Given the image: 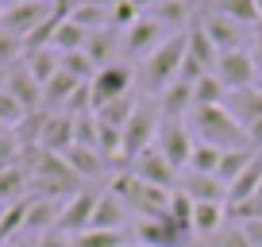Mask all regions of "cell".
Listing matches in <instances>:
<instances>
[{"mask_svg":"<svg viewBox=\"0 0 262 247\" xmlns=\"http://www.w3.org/2000/svg\"><path fill=\"white\" fill-rule=\"evenodd\" d=\"M185 123H189V132H193L196 143H208V147H216V151H243V147H251V143H247V132L239 128V120L224 105L193 108V112L185 116Z\"/></svg>","mask_w":262,"mask_h":247,"instance_id":"cell-1","label":"cell"},{"mask_svg":"<svg viewBox=\"0 0 262 247\" xmlns=\"http://www.w3.org/2000/svg\"><path fill=\"white\" fill-rule=\"evenodd\" d=\"M185 50H189L185 31H178V35H170V39H166L162 47L155 50V54L143 58V66H139V81H143V89H147V93H166V89H170V85L181 77Z\"/></svg>","mask_w":262,"mask_h":247,"instance_id":"cell-2","label":"cell"},{"mask_svg":"<svg viewBox=\"0 0 262 247\" xmlns=\"http://www.w3.org/2000/svg\"><path fill=\"white\" fill-rule=\"evenodd\" d=\"M116 197L127 205V213H135V220H158V216L170 213V190H155V186H147V181H139L131 170L116 174L112 178V190Z\"/></svg>","mask_w":262,"mask_h":247,"instance_id":"cell-3","label":"cell"},{"mask_svg":"<svg viewBox=\"0 0 262 247\" xmlns=\"http://www.w3.org/2000/svg\"><path fill=\"white\" fill-rule=\"evenodd\" d=\"M155 147L166 155V162L173 170H189V158H193V132H189L185 120H158V135H155Z\"/></svg>","mask_w":262,"mask_h":247,"instance_id":"cell-4","label":"cell"},{"mask_svg":"<svg viewBox=\"0 0 262 247\" xmlns=\"http://www.w3.org/2000/svg\"><path fill=\"white\" fill-rule=\"evenodd\" d=\"M158 108H135V116H131L127 123H123V151L120 158H127V162H135V158L143 155V151L155 147V135H158Z\"/></svg>","mask_w":262,"mask_h":247,"instance_id":"cell-5","label":"cell"},{"mask_svg":"<svg viewBox=\"0 0 262 247\" xmlns=\"http://www.w3.org/2000/svg\"><path fill=\"white\" fill-rule=\"evenodd\" d=\"M131 239H139V247H189L193 232L178 228L170 220V213H166L158 220H135L131 224Z\"/></svg>","mask_w":262,"mask_h":247,"instance_id":"cell-6","label":"cell"},{"mask_svg":"<svg viewBox=\"0 0 262 247\" xmlns=\"http://www.w3.org/2000/svg\"><path fill=\"white\" fill-rule=\"evenodd\" d=\"M216 77H220V85L228 93L251 89L254 77H258V70H254V62H251V50H228V54H220V62H216Z\"/></svg>","mask_w":262,"mask_h":247,"instance_id":"cell-7","label":"cell"},{"mask_svg":"<svg viewBox=\"0 0 262 247\" xmlns=\"http://www.w3.org/2000/svg\"><path fill=\"white\" fill-rule=\"evenodd\" d=\"M131 174L139 181H147V186H155V190H178V170H173L170 162H166V155L158 147H150V151H143L135 162H131Z\"/></svg>","mask_w":262,"mask_h":247,"instance_id":"cell-8","label":"cell"},{"mask_svg":"<svg viewBox=\"0 0 262 247\" xmlns=\"http://www.w3.org/2000/svg\"><path fill=\"white\" fill-rule=\"evenodd\" d=\"M97 201H100V193H93V190L74 193V197L62 205V216H58V228L54 232H62V236H81V232H89Z\"/></svg>","mask_w":262,"mask_h":247,"instance_id":"cell-9","label":"cell"},{"mask_svg":"<svg viewBox=\"0 0 262 247\" xmlns=\"http://www.w3.org/2000/svg\"><path fill=\"white\" fill-rule=\"evenodd\" d=\"M89 89H93V112H97V108H104V105H112V100H120V97L131 93V70L120 66V62L108 66V70H97Z\"/></svg>","mask_w":262,"mask_h":247,"instance_id":"cell-10","label":"cell"},{"mask_svg":"<svg viewBox=\"0 0 262 247\" xmlns=\"http://www.w3.org/2000/svg\"><path fill=\"white\" fill-rule=\"evenodd\" d=\"M42 19H50V4H39V0H24V4H16V8H8L4 16H0V27L24 43L27 35H31L35 27L42 24Z\"/></svg>","mask_w":262,"mask_h":247,"instance_id":"cell-11","label":"cell"},{"mask_svg":"<svg viewBox=\"0 0 262 247\" xmlns=\"http://www.w3.org/2000/svg\"><path fill=\"white\" fill-rule=\"evenodd\" d=\"M178 190L185 193L193 205H220V201H228V186H224L220 178H212V174H193L185 170L178 178Z\"/></svg>","mask_w":262,"mask_h":247,"instance_id":"cell-12","label":"cell"},{"mask_svg":"<svg viewBox=\"0 0 262 247\" xmlns=\"http://www.w3.org/2000/svg\"><path fill=\"white\" fill-rule=\"evenodd\" d=\"M162 43H166V27L158 24L155 16H143L135 27H127V31H123V50H127V54H135V58L155 54Z\"/></svg>","mask_w":262,"mask_h":247,"instance_id":"cell-13","label":"cell"},{"mask_svg":"<svg viewBox=\"0 0 262 247\" xmlns=\"http://www.w3.org/2000/svg\"><path fill=\"white\" fill-rule=\"evenodd\" d=\"M201 27H205V35L212 39V47L220 50V54H228V50H243V43H247V27L231 24V19L216 16V12H208V16L201 19Z\"/></svg>","mask_w":262,"mask_h":247,"instance_id":"cell-14","label":"cell"},{"mask_svg":"<svg viewBox=\"0 0 262 247\" xmlns=\"http://www.w3.org/2000/svg\"><path fill=\"white\" fill-rule=\"evenodd\" d=\"M39 147H42V151H54V155H66V151L74 147V116H66V112H50L47 120H42Z\"/></svg>","mask_w":262,"mask_h":247,"instance_id":"cell-15","label":"cell"},{"mask_svg":"<svg viewBox=\"0 0 262 247\" xmlns=\"http://www.w3.org/2000/svg\"><path fill=\"white\" fill-rule=\"evenodd\" d=\"M58 216H62V201L31 197L27 224H24V239H39V236H47V232H54L58 228Z\"/></svg>","mask_w":262,"mask_h":247,"instance_id":"cell-16","label":"cell"},{"mask_svg":"<svg viewBox=\"0 0 262 247\" xmlns=\"http://www.w3.org/2000/svg\"><path fill=\"white\" fill-rule=\"evenodd\" d=\"M127 205H123L116 193H104V197L97 201V209H93V232H127Z\"/></svg>","mask_w":262,"mask_h":247,"instance_id":"cell-17","label":"cell"},{"mask_svg":"<svg viewBox=\"0 0 262 247\" xmlns=\"http://www.w3.org/2000/svg\"><path fill=\"white\" fill-rule=\"evenodd\" d=\"M224 108H228L231 116L239 120V128H251V123L262 120V89L258 85H251V89H239V93H228V100H224Z\"/></svg>","mask_w":262,"mask_h":247,"instance_id":"cell-18","label":"cell"},{"mask_svg":"<svg viewBox=\"0 0 262 247\" xmlns=\"http://www.w3.org/2000/svg\"><path fill=\"white\" fill-rule=\"evenodd\" d=\"M189 112H193V85L178 77L166 93H158V116L162 120H185Z\"/></svg>","mask_w":262,"mask_h":247,"instance_id":"cell-19","label":"cell"},{"mask_svg":"<svg viewBox=\"0 0 262 247\" xmlns=\"http://www.w3.org/2000/svg\"><path fill=\"white\" fill-rule=\"evenodd\" d=\"M4 89L12 93V97L24 105V112H35V108L42 105V85L35 81L31 74H27V66H16V70H8V85Z\"/></svg>","mask_w":262,"mask_h":247,"instance_id":"cell-20","label":"cell"},{"mask_svg":"<svg viewBox=\"0 0 262 247\" xmlns=\"http://www.w3.org/2000/svg\"><path fill=\"white\" fill-rule=\"evenodd\" d=\"M116 50H120V35H116V27H104V31H89V43H85V54H89V62L97 70H108L116 66L112 58Z\"/></svg>","mask_w":262,"mask_h":247,"instance_id":"cell-21","label":"cell"},{"mask_svg":"<svg viewBox=\"0 0 262 247\" xmlns=\"http://www.w3.org/2000/svg\"><path fill=\"white\" fill-rule=\"evenodd\" d=\"M258 186H262V155H254V158H251V166H247V170L228 186V205L251 201L254 193H258Z\"/></svg>","mask_w":262,"mask_h":247,"instance_id":"cell-22","label":"cell"},{"mask_svg":"<svg viewBox=\"0 0 262 247\" xmlns=\"http://www.w3.org/2000/svg\"><path fill=\"white\" fill-rule=\"evenodd\" d=\"M212 12L239 27H258L262 16H258V4L254 0H212Z\"/></svg>","mask_w":262,"mask_h":247,"instance_id":"cell-23","label":"cell"},{"mask_svg":"<svg viewBox=\"0 0 262 247\" xmlns=\"http://www.w3.org/2000/svg\"><path fill=\"white\" fill-rule=\"evenodd\" d=\"M24 66H27V74H31L39 85H47L50 77L62 70V54H58L54 47H42V50H31V54H24Z\"/></svg>","mask_w":262,"mask_h":247,"instance_id":"cell-24","label":"cell"},{"mask_svg":"<svg viewBox=\"0 0 262 247\" xmlns=\"http://www.w3.org/2000/svg\"><path fill=\"white\" fill-rule=\"evenodd\" d=\"M185 43H189V58H196L205 70H216V62H220V50L212 47V39L205 35V27L193 24V27L185 31Z\"/></svg>","mask_w":262,"mask_h":247,"instance_id":"cell-25","label":"cell"},{"mask_svg":"<svg viewBox=\"0 0 262 247\" xmlns=\"http://www.w3.org/2000/svg\"><path fill=\"white\" fill-rule=\"evenodd\" d=\"M77 85H85V81H77V77H70L66 70H58V74L42 85V105H47V108H66V100L74 97Z\"/></svg>","mask_w":262,"mask_h":247,"instance_id":"cell-26","label":"cell"},{"mask_svg":"<svg viewBox=\"0 0 262 247\" xmlns=\"http://www.w3.org/2000/svg\"><path fill=\"white\" fill-rule=\"evenodd\" d=\"M85 43H89V31H85V27H77L74 19H62L50 47H54L58 54H77V50H85Z\"/></svg>","mask_w":262,"mask_h":247,"instance_id":"cell-27","label":"cell"},{"mask_svg":"<svg viewBox=\"0 0 262 247\" xmlns=\"http://www.w3.org/2000/svg\"><path fill=\"white\" fill-rule=\"evenodd\" d=\"M27 186H31V174H27V166H4V170H0V201H4V205L19 201Z\"/></svg>","mask_w":262,"mask_h":247,"instance_id":"cell-28","label":"cell"},{"mask_svg":"<svg viewBox=\"0 0 262 247\" xmlns=\"http://www.w3.org/2000/svg\"><path fill=\"white\" fill-rule=\"evenodd\" d=\"M62 158L70 162V170L81 174V178H97V174H104V158H100L93 147H70Z\"/></svg>","mask_w":262,"mask_h":247,"instance_id":"cell-29","label":"cell"},{"mask_svg":"<svg viewBox=\"0 0 262 247\" xmlns=\"http://www.w3.org/2000/svg\"><path fill=\"white\" fill-rule=\"evenodd\" d=\"M254 155H258V151H251V147H243V151H224V155H220V166H216V178H220L224 186H231V181H235L239 174L251 166Z\"/></svg>","mask_w":262,"mask_h":247,"instance_id":"cell-30","label":"cell"},{"mask_svg":"<svg viewBox=\"0 0 262 247\" xmlns=\"http://www.w3.org/2000/svg\"><path fill=\"white\" fill-rule=\"evenodd\" d=\"M224 100H228V89L220 85L216 74H205L193 85V108H212V105H224Z\"/></svg>","mask_w":262,"mask_h":247,"instance_id":"cell-31","label":"cell"},{"mask_svg":"<svg viewBox=\"0 0 262 247\" xmlns=\"http://www.w3.org/2000/svg\"><path fill=\"white\" fill-rule=\"evenodd\" d=\"M93 116H97V120L104 123V128H120V132H123V123H127L131 116H135V100H131V93H127V97H120V100H112V105L97 108Z\"/></svg>","mask_w":262,"mask_h":247,"instance_id":"cell-32","label":"cell"},{"mask_svg":"<svg viewBox=\"0 0 262 247\" xmlns=\"http://www.w3.org/2000/svg\"><path fill=\"white\" fill-rule=\"evenodd\" d=\"M224 216H228V209H224V205H196V213H193V236H212V232L224 224Z\"/></svg>","mask_w":262,"mask_h":247,"instance_id":"cell-33","label":"cell"},{"mask_svg":"<svg viewBox=\"0 0 262 247\" xmlns=\"http://www.w3.org/2000/svg\"><path fill=\"white\" fill-rule=\"evenodd\" d=\"M131 236L127 232H81V236H74V247H127Z\"/></svg>","mask_w":262,"mask_h":247,"instance_id":"cell-34","label":"cell"},{"mask_svg":"<svg viewBox=\"0 0 262 247\" xmlns=\"http://www.w3.org/2000/svg\"><path fill=\"white\" fill-rule=\"evenodd\" d=\"M155 19L170 31V27H185L189 19H193V8H185V4H178V0H166V4H158L155 8Z\"/></svg>","mask_w":262,"mask_h":247,"instance_id":"cell-35","label":"cell"},{"mask_svg":"<svg viewBox=\"0 0 262 247\" xmlns=\"http://www.w3.org/2000/svg\"><path fill=\"white\" fill-rule=\"evenodd\" d=\"M220 155H224V151L208 147V143H196V147H193V158H189V170H193V174H212V178H216Z\"/></svg>","mask_w":262,"mask_h":247,"instance_id":"cell-36","label":"cell"},{"mask_svg":"<svg viewBox=\"0 0 262 247\" xmlns=\"http://www.w3.org/2000/svg\"><path fill=\"white\" fill-rule=\"evenodd\" d=\"M27 116H31V112H24V105H19V100L12 97L8 89H0V123H4L8 132H16V128L27 120Z\"/></svg>","mask_w":262,"mask_h":247,"instance_id":"cell-37","label":"cell"},{"mask_svg":"<svg viewBox=\"0 0 262 247\" xmlns=\"http://www.w3.org/2000/svg\"><path fill=\"white\" fill-rule=\"evenodd\" d=\"M193 213H196V205H193L181 190H173V197H170V220L178 224V228L193 232Z\"/></svg>","mask_w":262,"mask_h":247,"instance_id":"cell-38","label":"cell"},{"mask_svg":"<svg viewBox=\"0 0 262 247\" xmlns=\"http://www.w3.org/2000/svg\"><path fill=\"white\" fill-rule=\"evenodd\" d=\"M62 70L70 77H77V81H93V77H97V66L89 62L85 50H77V54H62Z\"/></svg>","mask_w":262,"mask_h":247,"instance_id":"cell-39","label":"cell"},{"mask_svg":"<svg viewBox=\"0 0 262 247\" xmlns=\"http://www.w3.org/2000/svg\"><path fill=\"white\" fill-rule=\"evenodd\" d=\"M70 19H74L77 27H85V31H104V27H108V12L104 8H93V4H81Z\"/></svg>","mask_w":262,"mask_h":247,"instance_id":"cell-40","label":"cell"},{"mask_svg":"<svg viewBox=\"0 0 262 247\" xmlns=\"http://www.w3.org/2000/svg\"><path fill=\"white\" fill-rule=\"evenodd\" d=\"M97 132H100L97 116H77L74 120V147H93L97 151Z\"/></svg>","mask_w":262,"mask_h":247,"instance_id":"cell-41","label":"cell"},{"mask_svg":"<svg viewBox=\"0 0 262 247\" xmlns=\"http://www.w3.org/2000/svg\"><path fill=\"white\" fill-rule=\"evenodd\" d=\"M62 112H66V116H74V120H77V116H93V89H89V81H85V85H77V89H74V97L66 100V108H62Z\"/></svg>","mask_w":262,"mask_h":247,"instance_id":"cell-42","label":"cell"},{"mask_svg":"<svg viewBox=\"0 0 262 247\" xmlns=\"http://www.w3.org/2000/svg\"><path fill=\"white\" fill-rule=\"evenodd\" d=\"M19 54H27V50H24V43H19L16 39V35H8V31H4V27H0V66H4V70H16V58Z\"/></svg>","mask_w":262,"mask_h":247,"instance_id":"cell-43","label":"cell"},{"mask_svg":"<svg viewBox=\"0 0 262 247\" xmlns=\"http://www.w3.org/2000/svg\"><path fill=\"white\" fill-rule=\"evenodd\" d=\"M19 139H16V132H4L0 135V166H16V158H19Z\"/></svg>","mask_w":262,"mask_h":247,"instance_id":"cell-44","label":"cell"},{"mask_svg":"<svg viewBox=\"0 0 262 247\" xmlns=\"http://www.w3.org/2000/svg\"><path fill=\"white\" fill-rule=\"evenodd\" d=\"M235 228L251 247H262V220H247V224H235Z\"/></svg>","mask_w":262,"mask_h":247,"instance_id":"cell-45","label":"cell"},{"mask_svg":"<svg viewBox=\"0 0 262 247\" xmlns=\"http://www.w3.org/2000/svg\"><path fill=\"white\" fill-rule=\"evenodd\" d=\"M31 247H74V239H66L62 232H47V236L31 239Z\"/></svg>","mask_w":262,"mask_h":247,"instance_id":"cell-46","label":"cell"},{"mask_svg":"<svg viewBox=\"0 0 262 247\" xmlns=\"http://www.w3.org/2000/svg\"><path fill=\"white\" fill-rule=\"evenodd\" d=\"M247 143H251V151H262V120L247 128Z\"/></svg>","mask_w":262,"mask_h":247,"instance_id":"cell-47","label":"cell"},{"mask_svg":"<svg viewBox=\"0 0 262 247\" xmlns=\"http://www.w3.org/2000/svg\"><path fill=\"white\" fill-rule=\"evenodd\" d=\"M251 62H254V70H258V77H262V35L251 39Z\"/></svg>","mask_w":262,"mask_h":247,"instance_id":"cell-48","label":"cell"},{"mask_svg":"<svg viewBox=\"0 0 262 247\" xmlns=\"http://www.w3.org/2000/svg\"><path fill=\"white\" fill-rule=\"evenodd\" d=\"M224 247H251V243H247V239L239 236V228H231L228 236H224Z\"/></svg>","mask_w":262,"mask_h":247,"instance_id":"cell-49","label":"cell"},{"mask_svg":"<svg viewBox=\"0 0 262 247\" xmlns=\"http://www.w3.org/2000/svg\"><path fill=\"white\" fill-rule=\"evenodd\" d=\"M85 4H93V8H104V12H112L120 0H85Z\"/></svg>","mask_w":262,"mask_h":247,"instance_id":"cell-50","label":"cell"},{"mask_svg":"<svg viewBox=\"0 0 262 247\" xmlns=\"http://www.w3.org/2000/svg\"><path fill=\"white\" fill-rule=\"evenodd\" d=\"M0 247H31V239H8V243H0Z\"/></svg>","mask_w":262,"mask_h":247,"instance_id":"cell-51","label":"cell"},{"mask_svg":"<svg viewBox=\"0 0 262 247\" xmlns=\"http://www.w3.org/2000/svg\"><path fill=\"white\" fill-rule=\"evenodd\" d=\"M131 4H135V8H139V12H147V8H155V0H131Z\"/></svg>","mask_w":262,"mask_h":247,"instance_id":"cell-52","label":"cell"},{"mask_svg":"<svg viewBox=\"0 0 262 247\" xmlns=\"http://www.w3.org/2000/svg\"><path fill=\"white\" fill-rule=\"evenodd\" d=\"M16 4H24V0H0V8L8 12V8H16Z\"/></svg>","mask_w":262,"mask_h":247,"instance_id":"cell-53","label":"cell"},{"mask_svg":"<svg viewBox=\"0 0 262 247\" xmlns=\"http://www.w3.org/2000/svg\"><path fill=\"white\" fill-rule=\"evenodd\" d=\"M4 85H8V70L0 66V89H4Z\"/></svg>","mask_w":262,"mask_h":247,"instance_id":"cell-54","label":"cell"},{"mask_svg":"<svg viewBox=\"0 0 262 247\" xmlns=\"http://www.w3.org/2000/svg\"><path fill=\"white\" fill-rule=\"evenodd\" d=\"M178 4H185V8H196V4H201V0H178Z\"/></svg>","mask_w":262,"mask_h":247,"instance_id":"cell-55","label":"cell"},{"mask_svg":"<svg viewBox=\"0 0 262 247\" xmlns=\"http://www.w3.org/2000/svg\"><path fill=\"white\" fill-rule=\"evenodd\" d=\"M254 197H258V205H262V186H258V193H254Z\"/></svg>","mask_w":262,"mask_h":247,"instance_id":"cell-56","label":"cell"},{"mask_svg":"<svg viewBox=\"0 0 262 247\" xmlns=\"http://www.w3.org/2000/svg\"><path fill=\"white\" fill-rule=\"evenodd\" d=\"M254 4H258V16H262V0H254Z\"/></svg>","mask_w":262,"mask_h":247,"instance_id":"cell-57","label":"cell"},{"mask_svg":"<svg viewBox=\"0 0 262 247\" xmlns=\"http://www.w3.org/2000/svg\"><path fill=\"white\" fill-rule=\"evenodd\" d=\"M4 132H8V128H4V123H0V135H4Z\"/></svg>","mask_w":262,"mask_h":247,"instance_id":"cell-58","label":"cell"},{"mask_svg":"<svg viewBox=\"0 0 262 247\" xmlns=\"http://www.w3.org/2000/svg\"><path fill=\"white\" fill-rule=\"evenodd\" d=\"M254 85H258V89H262V77H258V81H254Z\"/></svg>","mask_w":262,"mask_h":247,"instance_id":"cell-59","label":"cell"},{"mask_svg":"<svg viewBox=\"0 0 262 247\" xmlns=\"http://www.w3.org/2000/svg\"><path fill=\"white\" fill-rule=\"evenodd\" d=\"M0 16H4V8H0Z\"/></svg>","mask_w":262,"mask_h":247,"instance_id":"cell-60","label":"cell"},{"mask_svg":"<svg viewBox=\"0 0 262 247\" xmlns=\"http://www.w3.org/2000/svg\"><path fill=\"white\" fill-rule=\"evenodd\" d=\"M0 170H4V166H0Z\"/></svg>","mask_w":262,"mask_h":247,"instance_id":"cell-61","label":"cell"}]
</instances>
